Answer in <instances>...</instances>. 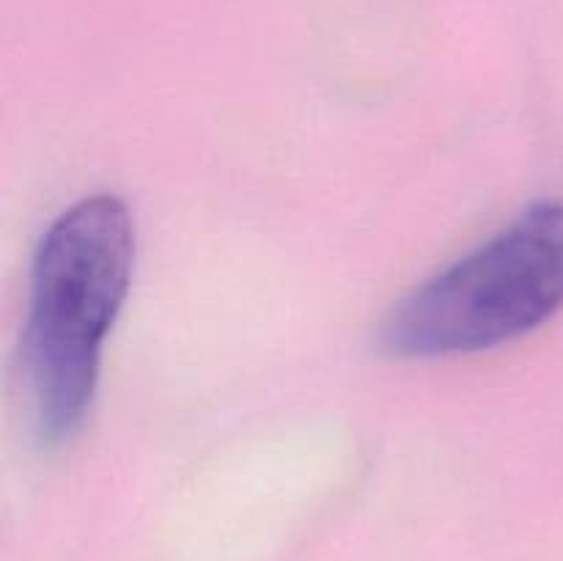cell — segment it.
I'll return each mask as SVG.
<instances>
[{"instance_id":"cell-1","label":"cell","mask_w":563,"mask_h":561,"mask_svg":"<svg viewBox=\"0 0 563 561\" xmlns=\"http://www.w3.org/2000/svg\"><path fill=\"white\" fill-rule=\"evenodd\" d=\"M135 262V229L121 198L88 196L58 215L31 275L25 366L38 432L64 443L86 421Z\"/></svg>"},{"instance_id":"cell-2","label":"cell","mask_w":563,"mask_h":561,"mask_svg":"<svg viewBox=\"0 0 563 561\" xmlns=\"http://www.w3.org/2000/svg\"><path fill=\"white\" fill-rule=\"evenodd\" d=\"M563 308V204L544 201L412 289L379 330L399 358L493 350Z\"/></svg>"}]
</instances>
